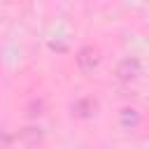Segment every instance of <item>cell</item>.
Masks as SVG:
<instances>
[{
  "label": "cell",
  "mask_w": 149,
  "mask_h": 149,
  "mask_svg": "<svg viewBox=\"0 0 149 149\" xmlns=\"http://www.w3.org/2000/svg\"><path fill=\"white\" fill-rule=\"evenodd\" d=\"M77 63H79V68H81L84 72H91V70L98 65V51H95L93 47H84V49L79 51V56H77Z\"/></svg>",
  "instance_id": "obj_1"
},
{
  "label": "cell",
  "mask_w": 149,
  "mask_h": 149,
  "mask_svg": "<svg viewBox=\"0 0 149 149\" xmlns=\"http://www.w3.org/2000/svg\"><path fill=\"white\" fill-rule=\"evenodd\" d=\"M116 74H119V79H123V81L135 79V77L140 74V63H137V58H126V61L119 65Z\"/></svg>",
  "instance_id": "obj_2"
}]
</instances>
